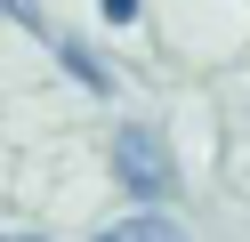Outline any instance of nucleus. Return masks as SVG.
Here are the masks:
<instances>
[{"instance_id":"20e7f679","label":"nucleus","mask_w":250,"mask_h":242,"mask_svg":"<svg viewBox=\"0 0 250 242\" xmlns=\"http://www.w3.org/2000/svg\"><path fill=\"white\" fill-rule=\"evenodd\" d=\"M8 8H17V0H0V16H8Z\"/></svg>"},{"instance_id":"7ed1b4c3","label":"nucleus","mask_w":250,"mask_h":242,"mask_svg":"<svg viewBox=\"0 0 250 242\" xmlns=\"http://www.w3.org/2000/svg\"><path fill=\"white\" fill-rule=\"evenodd\" d=\"M97 8L113 16V24H129V16H137V0H97Z\"/></svg>"},{"instance_id":"39448f33","label":"nucleus","mask_w":250,"mask_h":242,"mask_svg":"<svg viewBox=\"0 0 250 242\" xmlns=\"http://www.w3.org/2000/svg\"><path fill=\"white\" fill-rule=\"evenodd\" d=\"M17 242H24V234H17Z\"/></svg>"},{"instance_id":"f03ea898","label":"nucleus","mask_w":250,"mask_h":242,"mask_svg":"<svg viewBox=\"0 0 250 242\" xmlns=\"http://www.w3.org/2000/svg\"><path fill=\"white\" fill-rule=\"evenodd\" d=\"M97 242H186L178 226H162V218H129V226H105Z\"/></svg>"},{"instance_id":"f257e3e1","label":"nucleus","mask_w":250,"mask_h":242,"mask_svg":"<svg viewBox=\"0 0 250 242\" xmlns=\"http://www.w3.org/2000/svg\"><path fill=\"white\" fill-rule=\"evenodd\" d=\"M113 170H121V186H129L137 202H162V186H169V154H162V137H153V129H121Z\"/></svg>"}]
</instances>
